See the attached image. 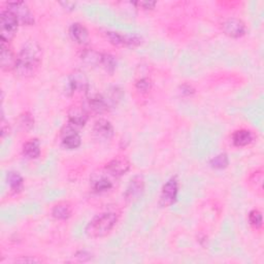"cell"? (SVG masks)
<instances>
[{
  "label": "cell",
  "instance_id": "cell-18",
  "mask_svg": "<svg viewBox=\"0 0 264 264\" xmlns=\"http://www.w3.org/2000/svg\"><path fill=\"white\" fill-rule=\"evenodd\" d=\"M252 142H253V134L250 130L240 129L234 132L232 142L236 146L242 148L250 144Z\"/></svg>",
  "mask_w": 264,
  "mask_h": 264
},
{
  "label": "cell",
  "instance_id": "cell-12",
  "mask_svg": "<svg viewBox=\"0 0 264 264\" xmlns=\"http://www.w3.org/2000/svg\"><path fill=\"white\" fill-rule=\"evenodd\" d=\"M110 106V102L108 100L106 96H104L102 94H96L87 100V110L88 112H93L95 114H104L108 110Z\"/></svg>",
  "mask_w": 264,
  "mask_h": 264
},
{
  "label": "cell",
  "instance_id": "cell-30",
  "mask_svg": "<svg viewBox=\"0 0 264 264\" xmlns=\"http://www.w3.org/2000/svg\"><path fill=\"white\" fill-rule=\"evenodd\" d=\"M91 254L88 253L87 251H78L76 252V257L80 260V261H82V262H85V261H88L91 259Z\"/></svg>",
  "mask_w": 264,
  "mask_h": 264
},
{
  "label": "cell",
  "instance_id": "cell-3",
  "mask_svg": "<svg viewBox=\"0 0 264 264\" xmlns=\"http://www.w3.org/2000/svg\"><path fill=\"white\" fill-rule=\"evenodd\" d=\"M19 21L10 10H4L0 14V36L2 42H10L18 30Z\"/></svg>",
  "mask_w": 264,
  "mask_h": 264
},
{
  "label": "cell",
  "instance_id": "cell-10",
  "mask_svg": "<svg viewBox=\"0 0 264 264\" xmlns=\"http://www.w3.org/2000/svg\"><path fill=\"white\" fill-rule=\"evenodd\" d=\"M222 30L231 38H240L246 34V24L238 18H228L222 24Z\"/></svg>",
  "mask_w": 264,
  "mask_h": 264
},
{
  "label": "cell",
  "instance_id": "cell-17",
  "mask_svg": "<svg viewBox=\"0 0 264 264\" xmlns=\"http://www.w3.org/2000/svg\"><path fill=\"white\" fill-rule=\"evenodd\" d=\"M72 208L70 204V202H66L57 204L56 206H54L52 210V216L56 220H62V221L68 220L72 217Z\"/></svg>",
  "mask_w": 264,
  "mask_h": 264
},
{
  "label": "cell",
  "instance_id": "cell-5",
  "mask_svg": "<svg viewBox=\"0 0 264 264\" xmlns=\"http://www.w3.org/2000/svg\"><path fill=\"white\" fill-rule=\"evenodd\" d=\"M8 10H10L18 19L19 23L23 25H32L34 23V18L28 6L23 2H16L8 4Z\"/></svg>",
  "mask_w": 264,
  "mask_h": 264
},
{
  "label": "cell",
  "instance_id": "cell-2",
  "mask_svg": "<svg viewBox=\"0 0 264 264\" xmlns=\"http://www.w3.org/2000/svg\"><path fill=\"white\" fill-rule=\"evenodd\" d=\"M118 222L117 214L106 212L95 216L86 227V234L91 238H100L108 236Z\"/></svg>",
  "mask_w": 264,
  "mask_h": 264
},
{
  "label": "cell",
  "instance_id": "cell-15",
  "mask_svg": "<svg viewBox=\"0 0 264 264\" xmlns=\"http://www.w3.org/2000/svg\"><path fill=\"white\" fill-rule=\"evenodd\" d=\"M16 57L14 55L8 42H2V68L4 70H14Z\"/></svg>",
  "mask_w": 264,
  "mask_h": 264
},
{
  "label": "cell",
  "instance_id": "cell-19",
  "mask_svg": "<svg viewBox=\"0 0 264 264\" xmlns=\"http://www.w3.org/2000/svg\"><path fill=\"white\" fill-rule=\"evenodd\" d=\"M42 152L40 142L36 138H32L24 144L23 146V154L28 159H36L40 157Z\"/></svg>",
  "mask_w": 264,
  "mask_h": 264
},
{
  "label": "cell",
  "instance_id": "cell-31",
  "mask_svg": "<svg viewBox=\"0 0 264 264\" xmlns=\"http://www.w3.org/2000/svg\"><path fill=\"white\" fill-rule=\"evenodd\" d=\"M60 4L65 10H74V8H76V4H74V2H61Z\"/></svg>",
  "mask_w": 264,
  "mask_h": 264
},
{
  "label": "cell",
  "instance_id": "cell-27",
  "mask_svg": "<svg viewBox=\"0 0 264 264\" xmlns=\"http://www.w3.org/2000/svg\"><path fill=\"white\" fill-rule=\"evenodd\" d=\"M136 88L140 93H148L152 89V80L148 78H142L136 82Z\"/></svg>",
  "mask_w": 264,
  "mask_h": 264
},
{
  "label": "cell",
  "instance_id": "cell-25",
  "mask_svg": "<svg viewBox=\"0 0 264 264\" xmlns=\"http://www.w3.org/2000/svg\"><path fill=\"white\" fill-rule=\"evenodd\" d=\"M210 166L214 168V170H225L228 164H229V159H228V156L224 153L222 154H219L217 156H214L210 159Z\"/></svg>",
  "mask_w": 264,
  "mask_h": 264
},
{
  "label": "cell",
  "instance_id": "cell-1",
  "mask_svg": "<svg viewBox=\"0 0 264 264\" xmlns=\"http://www.w3.org/2000/svg\"><path fill=\"white\" fill-rule=\"evenodd\" d=\"M42 48L36 42H28L16 56L14 72L21 78L34 76L42 64Z\"/></svg>",
  "mask_w": 264,
  "mask_h": 264
},
{
  "label": "cell",
  "instance_id": "cell-22",
  "mask_svg": "<svg viewBox=\"0 0 264 264\" xmlns=\"http://www.w3.org/2000/svg\"><path fill=\"white\" fill-rule=\"evenodd\" d=\"M112 186H114L112 180L108 176H106L99 174L93 180V189L97 193L106 192V191L110 190L112 188Z\"/></svg>",
  "mask_w": 264,
  "mask_h": 264
},
{
  "label": "cell",
  "instance_id": "cell-32",
  "mask_svg": "<svg viewBox=\"0 0 264 264\" xmlns=\"http://www.w3.org/2000/svg\"><path fill=\"white\" fill-rule=\"evenodd\" d=\"M16 262H30V263H38L40 260L36 258H23V259H16Z\"/></svg>",
  "mask_w": 264,
  "mask_h": 264
},
{
  "label": "cell",
  "instance_id": "cell-29",
  "mask_svg": "<svg viewBox=\"0 0 264 264\" xmlns=\"http://www.w3.org/2000/svg\"><path fill=\"white\" fill-rule=\"evenodd\" d=\"M134 6H140L142 10H153L156 6L155 2H134Z\"/></svg>",
  "mask_w": 264,
  "mask_h": 264
},
{
  "label": "cell",
  "instance_id": "cell-28",
  "mask_svg": "<svg viewBox=\"0 0 264 264\" xmlns=\"http://www.w3.org/2000/svg\"><path fill=\"white\" fill-rule=\"evenodd\" d=\"M20 125L24 130H30L34 125V119L32 118V114L28 112L21 114Z\"/></svg>",
  "mask_w": 264,
  "mask_h": 264
},
{
  "label": "cell",
  "instance_id": "cell-24",
  "mask_svg": "<svg viewBox=\"0 0 264 264\" xmlns=\"http://www.w3.org/2000/svg\"><path fill=\"white\" fill-rule=\"evenodd\" d=\"M102 68L108 74H114L117 68V60L110 54H102V62H100Z\"/></svg>",
  "mask_w": 264,
  "mask_h": 264
},
{
  "label": "cell",
  "instance_id": "cell-23",
  "mask_svg": "<svg viewBox=\"0 0 264 264\" xmlns=\"http://www.w3.org/2000/svg\"><path fill=\"white\" fill-rule=\"evenodd\" d=\"M102 54L93 48H87L82 54V60L89 65H100Z\"/></svg>",
  "mask_w": 264,
  "mask_h": 264
},
{
  "label": "cell",
  "instance_id": "cell-13",
  "mask_svg": "<svg viewBox=\"0 0 264 264\" xmlns=\"http://www.w3.org/2000/svg\"><path fill=\"white\" fill-rule=\"evenodd\" d=\"M93 132L97 138L110 140L114 136V127L110 121L106 119H99L93 126Z\"/></svg>",
  "mask_w": 264,
  "mask_h": 264
},
{
  "label": "cell",
  "instance_id": "cell-11",
  "mask_svg": "<svg viewBox=\"0 0 264 264\" xmlns=\"http://www.w3.org/2000/svg\"><path fill=\"white\" fill-rule=\"evenodd\" d=\"M89 119V112L82 106H74L68 110V125L74 128L85 126Z\"/></svg>",
  "mask_w": 264,
  "mask_h": 264
},
{
  "label": "cell",
  "instance_id": "cell-8",
  "mask_svg": "<svg viewBox=\"0 0 264 264\" xmlns=\"http://www.w3.org/2000/svg\"><path fill=\"white\" fill-rule=\"evenodd\" d=\"M130 170V162L124 156H118L112 159L106 165V174H110L112 178H120L127 174Z\"/></svg>",
  "mask_w": 264,
  "mask_h": 264
},
{
  "label": "cell",
  "instance_id": "cell-26",
  "mask_svg": "<svg viewBox=\"0 0 264 264\" xmlns=\"http://www.w3.org/2000/svg\"><path fill=\"white\" fill-rule=\"evenodd\" d=\"M249 222L250 225L253 226L256 229H260L263 225V218H262V212L257 210L254 208L249 212Z\"/></svg>",
  "mask_w": 264,
  "mask_h": 264
},
{
  "label": "cell",
  "instance_id": "cell-14",
  "mask_svg": "<svg viewBox=\"0 0 264 264\" xmlns=\"http://www.w3.org/2000/svg\"><path fill=\"white\" fill-rule=\"evenodd\" d=\"M82 144V138L76 128L68 125L66 131L63 132L62 146L68 150H76Z\"/></svg>",
  "mask_w": 264,
  "mask_h": 264
},
{
  "label": "cell",
  "instance_id": "cell-9",
  "mask_svg": "<svg viewBox=\"0 0 264 264\" xmlns=\"http://www.w3.org/2000/svg\"><path fill=\"white\" fill-rule=\"evenodd\" d=\"M144 191V180L142 176H134L129 182L125 191V200L129 202H134L140 200Z\"/></svg>",
  "mask_w": 264,
  "mask_h": 264
},
{
  "label": "cell",
  "instance_id": "cell-21",
  "mask_svg": "<svg viewBox=\"0 0 264 264\" xmlns=\"http://www.w3.org/2000/svg\"><path fill=\"white\" fill-rule=\"evenodd\" d=\"M8 187L10 189L12 192L14 193H18L23 189V185H24V180L22 178V176L16 172H10L8 174Z\"/></svg>",
  "mask_w": 264,
  "mask_h": 264
},
{
  "label": "cell",
  "instance_id": "cell-4",
  "mask_svg": "<svg viewBox=\"0 0 264 264\" xmlns=\"http://www.w3.org/2000/svg\"><path fill=\"white\" fill-rule=\"evenodd\" d=\"M178 182L176 178L174 176L164 184L160 194L159 204L162 208L170 206L176 202L178 198Z\"/></svg>",
  "mask_w": 264,
  "mask_h": 264
},
{
  "label": "cell",
  "instance_id": "cell-7",
  "mask_svg": "<svg viewBox=\"0 0 264 264\" xmlns=\"http://www.w3.org/2000/svg\"><path fill=\"white\" fill-rule=\"evenodd\" d=\"M106 36L112 44L117 46H136L142 42V38L138 36L121 34L119 32L114 31H106Z\"/></svg>",
  "mask_w": 264,
  "mask_h": 264
},
{
  "label": "cell",
  "instance_id": "cell-6",
  "mask_svg": "<svg viewBox=\"0 0 264 264\" xmlns=\"http://www.w3.org/2000/svg\"><path fill=\"white\" fill-rule=\"evenodd\" d=\"M68 91L74 94H86L89 91V80L84 72L76 70L68 78Z\"/></svg>",
  "mask_w": 264,
  "mask_h": 264
},
{
  "label": "cell",
  "instance_id": "cell-20",
  "mask_svg": "<svg viewBox=\"0 0 264 264\" xmlns=\"http://www.w3.org/2000/svg\"><path fill=\"white\" fill-rule=\"evenodd\" d=\"M263 170L259 168L254 172L250 178H249V185L250 187L256 192L257 195L262 196L263 195V180H264V176H263Z\"/></svg>",
  "mask_w": 264,
  "mask_h": 264
},
{
  "label": "cell",
  "instance_id": "cell-16",
  "mask_svg": "<svg viewBox=\"0 0 264 264\" xmlns=\"http://www.w3.org/2000/svg\"><path fill=\"white\" fill-rule=\"evenodd\" d=\"M70 38L78 44H86L89 40V33L87 28L80 23H74L70 28Z\"/></svg>",
  "mask_w": 264,
  "mask_h": 264
}]
</instances>
